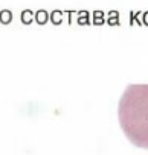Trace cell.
Masks as SVG:
<instances>
[{
	"label": "cell",
	"instance_id": "cell-1",
	"mask_svg": "<svg viewBox=\"0 0 148 155\" xmlns=\"http://www.w3.org/2000/svg\"><path fill=\"white\" fill-rule=\"evenodd\" d=\"M118 116L125 137L134 146L148 149V84H131L125 88Z\"/></svg>",
	"mask_w": 148,
	"mask_h": 155
}]
</instances>
